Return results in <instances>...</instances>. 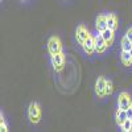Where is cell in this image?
<instances>
[{
  "label": "cell",
  "mask_w": 132,
  "mask_h": 132,
  "mask_svg": "<svg viewBox=\"0 0 132 132\" xmlns=\"http://www.w3.org/2000/svg\"><path fill=\"white\" fill-rule=\"evenodd\" d=\"M28 116L30 119V122L32 123H40V120H41V107L38 103L36 102H32L29 104V110H28Z\"/></svg>",
  "instance_id": "1"
},
{
  "label": "cell",
  "mask_w": 132,
  "mask_h": 132,
  "mask_svg": "<svg viewBox=\"0 0 132 132\" xmlns=\"http://www.w3.org/2000/svg\"><path fill=\"white\" fill-rule=\"evenodd\" d=\"M48 50L50 53V56L57 54L62 52V41L58 36H52L48 41Z\"/></svg>",
  "instance_id": "2"
},
{
  "label": "cell",
  "mask_w": 132,
  "mask_h": 132,
  "mask_svg": "<svg viewBox=\"0 0 132 132\" xmlns=\"http://www.w3.org/2000/svg\"><path fill=\"white\" fill-rule=\"evenodd\" d=\"M132 106V98L128 93L122 91L118 96V108H122V110H127Z\"/></svg>",
  "instance_id": "3"
},
{
  "label": "cell",
  "mask_w": 132,
  "mask_h": 132,
  "mask_svg": "<svg viewBox=\"0 0 132 132\" xmlns=\"http://www.w3.org/2000/svg\"><path fill=\"white\" fill-rule=\"evenodd\" d=\"M52 65L56 71H61L65 66V54L61 52V53H57V54H53L52 56Z\"/></svg>",
  "instance_id": "4"
},
{
  "label": "cell",
  "mask_w": 132,
  "mask_h": 132,
  "mask_svg": "<svg viewBox=\"0 0 132 132\" xmlns=\"http://www.w3.org/2000/svg\"><path fill=\"white\" fill-rule=\"evenodd\" d=\"M106 83L107 79H104L103 77H98V79L95 82V94L98 95V98H103L106 96Z\"/></svg>",
  "instance_id": "5"
},
{
  "label": "cell",
  "mask_w": 132,
  "mask_h": 132,
  "mask_svg": "<svg viewBox=\"0 0 132 132\" xmlns=\"http://www.w3.org/2000/svg\"><path fill=\"white\" fill-rule=\"evenodd\" d=\"M82 48L87 53V56H93V54L96 52L95 50V37H93L91 35H89V37H87L86 41L83 42Z\"/></svg>",
  "instance_id": "6"
},
{
  "label": "cell",
  "mask_w": 132,
  "mask_h": 132,
  "mask_svg": "<svg viewBox=\"0 0 132 132\" xmlns=\"http://www.w3.org/2000/svg\"><path fill=\"white\" fill-rule=\"evenodd\" d=\"M89 35L90 33L87 32L85 25H78L77 27V29H75V38H77V41H78L79 45H83V42L86 41L87 37H89Z\"/></svg>",
  "instance_id": "7"
},
{
  "label": "cell",
  "mask_w": 132,
  "mask_h": 132,
  "mask_svg": "<svg viewBox=\"0 0 132 132\" xmlns=\"http://www.w3.org/2000/svg\"><path fill=\"white\" fill-rule=\"evenodd\" d=\"M107 48H108L107 42H106L104 38L102 37L101 32H98V35L95 36V50H96V53L102 54V53H104V52L107 50Z\"/></svg>",
  "instance_id": "8"
},
{
  "label": "cell",
  "mask_w": 132,
  "mask_h": 132,
  "mask_svg": "<svg viewBox=\"0 0 132 132\" xmlns=\"http://www.w3.org/2000/svg\"><path fill=\"white\" fill-rule=\"evenodd\" d=\"M95 28L98 32H103L104 29L108 28L107 25V15H99L95 20Z\"/></svg>",
  "instance_id": "9"
},
{
  "label": "cell",
  "mask_w": 132,
  "mask_h": 132,
  "mask_svg": "<svg viewBox=\"0 0 132 132\" xmlns=\"http://www.w3.org/2000/svg\"><path fill=\"white\" fill-rule=\"evenodd\" d=\"M101 35H102V37L104 38V41L107 42V45H108V46L114 42V38H115V30L107 28V29H104L103 32H101Z\"/></svg>",
  "instance_id": "10"
},
{
  "label": "cell",
  "mask_w": 132,
  "mask_h": 132,
  "mask_svg": "<svg viewBox=\"0 0 132 132\" xmlns=\"http://www.w3.org/2000/svg\"><path fill=\"white\" fill-rule=\"evenodd\" d=\"M115 119H116L118 126L120 127V126H122L126 120L128 119V118H127V111H126V110H122V108H118V111H116V114H115Z\"/></svg>",
  "instance_id": "11"
},
{
  "label": "cell",
  "mask_w": 132,
  "mask_h": 132,
  "mask_svg": "<svg viewBox=\"0 0 132 132\" xmlns=\"http://www.w3.org/2000/svg\"><path fill=\"white\" fill-rule=\"evenodd\" d=\"M107 25L110 29H112V30H116L118 28V17L115 13H108L107 15Z\"/></svg>",
  "instance_id": "12"
},
{
  "label": "cell",
  "mask_w": 132,
  "mask_h": 132,
  "mask_svg": "<svg viewBox=\"0 0 132 132\" xmlns=\"http://www.w3.org/2000/svg\"><path fill=\"white\" fill-rule=\"evenodd\" d=\"M120 60H122V63L124 66H131L132 65V56L129 54V52L122 50V53H120Z\"/></svg>",
  "instance_id": "13"
},
{
  "label": "cell",
  "mask_w": 132,
  "mask_h": 132,
  "mask_svg": "<svg viewBox=\"0 0 132 132\" xmlns=\"http://www.w3.org/2000/svg\"><path fill=\"white\" fill-rule=\"evenodd\" d=\"M120 45H122V50H126V52H129L132 49V41H129V38L127 36H124L120 41Z\"/></svg>",
  "instance_id": "14"
},
{
  "label": "cell",
  "mask_w": 132,
  "mask_h": 132,
  "mask_svg": "<svg viewBox=\"0 0 132 132\" xmlns=\"http://www.w3.org/2000/svg\"><path fill=\"white\" fill-rule=\"evenodd\" d=\"M120 128H122L123 132H132V120L131 119H127L126 122L120 126Z\"/></svg>",
  "instance_id": "15"
},
{
  "label": "cell",
  "mask_w": 132,
  "mask_h": 132,
  "mask_svg": "<svg viewBox=\"0 0 132 132\" xmlns=\"http://www.w3.org/2000/svg\"><path fill=\"white\" fill-rule=\"evenodd\" d=\"M0 131L2 132H7L8 131V127H7V123L3 118V114H0Z\"/></svg>",
  "instance_id": "16"
},
{
  "label": "cell",
  "mask_w": 132,
  "mask_h": 132,
  "mask_svg": "<svg viewBox=\"0 0 132 132\" xmlns=\"http://www.w3.org/2000/svg\"><path fill=\"white\" fill-rule=\"evenodd\" d=\"M112 91H114V85H112V82L111 81H107V83H106V94L107 95H111L112 94Z\"/></svg>",
  "instance_id": "17"
},
{
  "label": "cell",
  "mask_w": 132,
  "mask_h": 132,
  "mask_svg": "<svg viewBox=\"0 0 132 132\" xmlns=\"http://www.w3.org/2000/svg\"><path fill=\"white\" fill-rule=\"evenodd\" d=\"M126 111H127V118L132 120V106H131L129 108H127V110H126Z\"/></svg>",
  "instance_id": "18"
},
{
  "label": "cell",
  "mask_w": 132,
  "mask_h": 132,
  "mask_svg": "<svg viewBox=\"0 0 132 132\" xmlns=\"http://www.w3.org/2000/svg\"><path fill=\"white\" fill-rule=\"evenodd\" d=\"M126 36L129 38V41H132V28H129L128 30H127V33H126Z\"/></svg>",
  "instance_id": "19"
},
{
  "label": "cell",
  "mask_w": 132,
  "mask_h": 132,
  "mask_svg": "<svg viewBox=\"0 0 132 132\" xmlns=\"http://www.w3.org/2000/svg\"><path fill=\"white\" fill-rule=\"evenodd\" d=\"M129 54H131V56H132V49H131V50H129Z\"/></svg>",
  "instance_id": "20"
},
{
  "label": "cell",
  "mask_w": 132,
  "mask_h": 132,
  "mask_svg": "<svg viewBox=\"0 0 132 132\" xmlns=\"http://www.w3.org/2000/svg\"><path fill=\"white\" fill-rule=\"evenodd\" d=\"M21 2H24V0H21Z\"/></svg>",
  "instance_id": "21"
}]
</instances>
